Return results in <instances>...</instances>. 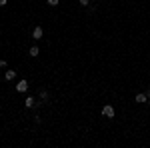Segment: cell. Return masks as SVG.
<instances>
[{
	"instance_id": "1",
	"label": "cell",
	"mask_w": 150,
	"mask_h": 148,
	"mask_svg": "<svg viewBox=\"0 0 150 148\" xmlns=\"http://www.w3.org/2000/svg\"><path fill=\"white\" fill-rule=\"evenodd\" d=\"M16 90H18V92H26V90H28V82H26V80H20V82L16 84Z\"/></svg>"
},
{
	"instance_id": "2",
	"label": "cell",
	"mask_w": 150,
	"mask_h": 148,
	"mask_svg": "<svg viewBox=\"0 0 150 148\" xmlns=\"http://www.w3.org/2000/svg\"><path fill=\"white\" fill-rule=\"evenodd\" d=\"M102 114H104L106 118H112V116H114V108L108 104V106H104V108H102Z\"/></svg>"
},
{
	"instance_id": "3",
	"label": "cell",
	"mask_w": 150,
	"mask_h": 148,
	"mask_svg": "<svg viewBox=\"0 0 150 148\" xmlns=\"http://www.w3.org/2000/svg\"><path fill=\"white\" fill-rule=\"evenodd\" d=\"M42 34H44V32H42V28H40V26H36V28L32 30V38H36V40H40Z\"/></svg>"
},
{
	"instance_id": "4",
	"label": "cell",
	"mask_w": 150,
	"mask_h": 148,
	"mask_svg": "<svg viewBox=\"0 0 150 148\" xmlns=\"http://www.w3.org/2000/svg\"><path fill=\"white\" fill-rule=\"evenodd\" d=\"M24 104H26V106H28V108H32V106H36V100H34V98H32V96H28V98H26V102H24Z\"/></svg>"
},
{
	"instance_id": "5",
	"label": "cell",
	"mask_w": 150,
	"mask_h": 148,
	"mask_svg": "<svg viewBox=\"0 0 150 148\" xmlns=\"http://www.w3.org/2000/svg\"><path fill=\"white\" fill-rule=\"evenodd\" d=\"M14 76H16V70H6V80H14Z\"/></svg>"
},
{
	"instance_id": "6",
	"label": "cell",
	"mask_w": 150,
	"mask_h": 148,
	"mask_svg": "<svg viewBox=\"0 0 150 148\" xmlns=\"http://www.w3.org/2000/svg\"><path fill=\"white\" fill-rule=\"evenodd\" d=\"M28 54H30V56H34V58H36L38 54H40V52H38V46H32V48H30V52H28Z\"/></svg>"
},
{
	"instance_id": "7",
	"label": "cell",
	"mask_w": 150,
	"mask_h": 148,
	"mask_svg": "<svg viewBox=\"0 0 150 148\" xmlns=\"http://www.w3.org/2000/svg\"><path fill=\"white\" fill-rule=\"evenodd\" d=\"M146 100H148L146 94H138V96H136V102H146Z\"/></svg>"
},
{
	"instance_id": "8",
	"label": "cell",
	"mask_w": 150,
	"mask_h": 148,
	"mask_svg": "<svg viewBox=\"0 0 150 148\" xmlns=\"http://www.w3.org/2000/svg\"><path fill=\"white\" fill-rule=\"evenodd\" d=\"M58 2H60V0H48V4H52V6H56Z\"/></svg>"
},
{
	"instance_id": "9",
	"label": "cell",
	"mask_w": 150,
	"mask_h": 148,
	"mask_svg": "<svg viewBox=\"0 0 150 148\" xmlns=\"http://www.w3.org/2000/svg\"><path fill=\"white\" fill-rule=\"evenodd\" d=\"M88 2H90V0H80V4H82V6H88Z\"/></svg>"
},
{
	"instance_id": "10",
	"label": "cell",
	"mask_w": 150,
	"mask_h": 148,
	"mask_svg": "<svg viewBox=\"0 0 150 148\" xmlns=\"http://www.w3.org/2000/svg\"><path fill=\"white\" fill-rule=\"evenodd\" d=\"M0 66H6V62H4V60H0Z\"/></svg>"
},
{
	"instance_id": "11",
	"label": "cell",
	"mask_w": 150,
	"mask_h": 148,
	"mask_svg": "<svg viewBox=\"0 0 150 148\" xmlns=\"http://www.w3.org/2000/svg\"><path fill=\"white\" fill-rule=\"evenodd\" d=\"M4 4H6V0H0V6H4Z\"/></svg>"
},
{
	"instance_id": "12",
	"label": "cell",
	"mask_w": 150,
	"mask_h": 148,
	"mask_svg": "<svg viewBox=\"0 0 150 148\" xmlns=\"http://www.w3.org/2000/svg\"><path fill=\"white\" fill-rule=\"evenodd\" d=\"M146 96H148V98H150V90H148V94H146Z\"/></svg>"
},
{
	"instance_id": "13",
	"label": "cell",
	"mask_w": 150,
	"mask_h": 148,
	"mask_svg": "<svg viewBox=\"0 0 150 148\" xmlns=\"http://www.w3.org/2000/svg\"><path fill=\"white\" fill-rule=\"evenodd\" d=\"M148 100H150V98H148Z\"/></svg>"
}]
</instances>
